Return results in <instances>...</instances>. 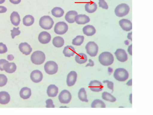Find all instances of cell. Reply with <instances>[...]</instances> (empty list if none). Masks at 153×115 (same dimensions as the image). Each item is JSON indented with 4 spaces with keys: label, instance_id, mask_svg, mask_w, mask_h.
I'll return each instance as SVG.
<instances>
[{
    "label": "cell",
    "instance_id": "cell-3",
    "mask_svg": "<svg viewBox=\"0 0 153 115\" xmlns=\"http://www.w3.org/2000/svg\"><path fill=\"white\" fill-rule=\"evenodd\" d=\"M54 22L53 19L49 16H44L42 17L39 20V25L43 29L45 30L51 29Z\"/></svg>",
    "mask_w": 153,
    "mask_h": 115
},
{
    "label": "cell",
    "instance_id": "cell-47",
    "mask_svg": "<svg viewBox=\"0 0 153 115\" xmlns=\"http://www.w3.org/2000/svg\"><path fill=\"white\" fill-rule=\"evenodd\" d=\"M128 36H129V37H128V38L129 39L131 40L132 41V32L130 33H128Z\"/></svg>",
    "mask_w": 153,
    "mask_h": 115
},
{
    "label": "cell",
    "instance_id": "cell-23",
    "mask_svg": "<svg viewBox=\"0 0 153 115\" xmlns=\"http://www.w3.org/2000/svg\"><path fill=\"white\" fill-rule=\"evenodd\" d=\"M77 15L78 13L76 11H69L65 15V19L69 23H74L75 22V17Z\"/></svg>",
    "mask_w": 153,
    "mask_h": 115
},
{
    "label": "cell",
    "instance_id": "cell-29",
    "mask_svg": "<svg viewBox=\"0 0 153 115\" xmlns=\"http://www.w3.org/2000/svg\"><path fill=\"white\" fill-rule=\"evenodd\" d=\"M34 22V18L31 15H27L25 16L23 19V24L27 26L32 25Z\"/></svg>",
    "mask_w": 153,
    "mask_h": 115
},
{
    "label": "cell",
    "instance_id": "cell-6",
    "mask_svg": "<svg viewBox=\"0 0 153 115\" xmlns=\"http://www.w3.org/2000/svg\"><path fill=\"white\" fill-rule=\"evenodd\" d=\"M45 71L49 75H53L56 73L58 70L57 64L53 61H49L46 62L44 66Z\"/></svg>",
    "mask_w": 153,
    "mask_h": 115
},
{
    "label": "cell",
    "instance_id": "cell-48",
    "mask_svg": "<svg viewBox=\"0 0 153 115\" xmlns=\"http://www.w3.org/2000/svg\"><path fill=\"white\" fill-rule=\"evenodd\" d=\"M5 1V0H0V4H2L4 3Z\"/></svg>",
    "mask_w": 153,
    "mask_h": 115
},
{
    "label": "cell",
    "instance_id": "cell-45",
    "mask_svg": "<svg viewBox=\"0 0 153 115\" xmlns=\"http://www.w3.org/2000/svg\"><path fill=\"white\" fill-rule=\"evenodd\" d=\"M7 58L8 60L11 61L14 58V57L12 55L10 54L7 56Z\"/></svg>",
    "mask_w": 153,
    "mask_h": 115
},
{
    "label": "cell",
    "instance_id": "cell-22",
    "mask_svg": "<svg viewBox=\"0 0 153 115\" xmlns=\"http://www.w3.org/2000/svg\"><path fill=\"white\" fill-rule=\"evenodd\" d=\"M10 17L13 25L15 26H17L19 25L21 20L20 16L17 12L13 11L11 13Z\"/></svg>",
    "mask_w": 153,
    "mask_h": 115
},
{
    "label": "cell",
    "instance_id": "cell-24",
    "mask_svg": "<svg viewBox=\"0 0 153 115\" xmlns=\"http://www.w3.org/2000/svg\"><path fill=\"white\" fill-rule=\"evenodd\" d=\"M82 31L84 34L87 36H92L96 32V30L94 27L91 25H87L84 26Z\"/></svg>",
    "mask_w": 153,
    "mask_h": 115
},
{
    "label": "cell",
    "instance_id": "cell-2",
    "mask_svg": "<svg viewBox=\"0 0 153 115\" xmlns=\"http://www.w3.org/2000/svg\"><path fill=\"white\" fill-rule=\"evenodd\" d=\"M32 62L36 65H40L42 64L45 59V55L42 52L38 50L34 52L31 56Z\"/></svg>",
    "mask_w": 153,
    "mask_h": 115
},
{
    "label": "cell",
    "instance_id": "cell-35",
    "mask_svg": "<svg viewBox=\"0 0 153 115\" xmlns=\"http://www.w3.org/2000/svg\"><path fill=\"white\" fill-rule=\"evenodd\" d=\"M7 81V78L4 74H0V87L5 86Z\"/></svg>",
    "mask_w": 153,
    "mask_h": 115
},
{
    "label": "cell",
    "instance_id": "cell-10",
    "mask_svg": "<svg viewBox=\"0 0 153 115\" xmlns=\"http://www.w3.org/2000/svg\"><path fill=\"white\" fill-rule=\"evenodd\" d=\"M89 87L92 91L99 92L102 90L103 86L100 82L94 80L90 81L89 84Z\"/></svg>",
    "mask_w": 153,
    "mask_h": 115
},
{
    "label": "cell",
    "instance_id": "cell-21",
    "mask_svg": "<svg viewBox=\"0 0 153 115\" xmlns=\"http://www.w3.org/2000/svg\"><path fill=\"white\" fill-rule=\"evenodd\" d=\"M10 100V96L8 93L5 91L0 92V104L5 105L8 103Z\"/></svg>",
    "mask_w": 153,
    "mask_h": 115
},
{
    "label": "cell",
    "instance_id": "cell-40",
    "mask_svg": "<svg viewBox=\"0 0 153 115\" xmlns=\"http://www.w3.org/2000/svg\"><path fill=\"white\" fill-rule=\"evenodd\" d=\"M103 83H107V86L109 88L113 91L114 89V83L111 81H109L108 80H105L103 81Z\"/></svg>",
    "mask_w": 153,
    "mask_h": 115
},
{
    "label": "cell",
    "instance_id": "cell-36",
    "mask_svg": "<svg viewBox=\"0 0 153 115\" xmlns=\"http://www.w3.org/2000/svg\"><path fill=\"white\" fill-rule=\"evenodd\" d=\"M19 27L16 28L13 27V29L10 30L11 32V36L12 39L14 38L15 37L20 34L21 31L19 30Z\"/></svg>",
    "mask_w": 153,
    "mask_h": 115
},
{
    "label": "cell",
    "instance_id": "cell-28",
    "mask_svg": "<svg viewBox=\"0 0 153 115\" xmlns=\"http://www.w3.org/2000/svg\"><path fill=\"white\" fill-rule=\"evenodd\" d=\"M75 60L76 62L79 64H83L87 61V57L84 53H79L77 54L75 56Z\"/></svg>",
    "mask_w": 153,
    "mask_h": 115
},
{
    "label": "cell",
    "instance_id": "cell-34",
    "mask_svg": "<svg viewBox=\"0 0 153 115\" xmlns=\"http://www.w3.org/2000/svg\"><path fill=\"white\" fill-rule=\"evenodd\" d=\"M84 39V36L81 35L77 36L72 40V44L76 46H80L83 43Z\"/></svg>",
    "mask_w": 153,
    "mask_h": 115
},
{
    "label": "cell",
    "instance_id": "cell-16",
    "mask_svg": "<svg viewBox=\"0 0 153 115\" xmlns=\"http://www.w3.org/2000/svg\"><path fill=\"white\" fill-rule=\"evenodd\" d=\"M119 24L122 29L126 31H130L132 29V24L127 19H122L119 21Z\"/></svg>",
    "mask_w": 153,
    "mask_h": 115
},
{
    "label": "cell",
    "instance_id": "cell-33",
    "mask_svg": "<svg viewBox=\"0 0 153 115\" xmlns=\"http://www.w3.org/2000/svg\"><path fill=\"white\" fill-rule=\"evenodd\" d=\"M91 108H105V105L104 103L101 100L99 99L94 100L91 105Z\"/></svg>",
    "mask_w": 153,
    "mask_h": 115
},
{
    "label": "cell",
    "instance_id": "cell-41",
    "mask_svg": "<svg viewBox=\"0 0 153 115\" xmlns=\"http://www.w3.org/2000/svg\"><path fill=\"white\" fill-rule=\"evenodd\" d=\"M8 62V61L4 59H1L0 60V70L2 71H4V69L3 68V66L4 64Z\"/></svg>",
    "mask_w": 153,
    "mask_h": 115
},
{
    "label": "cell",
    "instance_id": "cell-13",
    "mask_svg": "<svg viewBox=\"0 0 153 115\" xmlns=\"http://www.w3.org/2000/svg\"><path fill=\"white\" fill-rule=\"evenodd\" d=\"M114 54L117 60L121 62H124L128 59L127 55L125 51L123 49H117Z\"/></svg>",
    "mask_w": 153,
    "mask_h": 115
},
{
    "label": "cell",
    "instance_id": "cell-17",
    "mask_svg": "<svg viewBox=\"0 0 153 115\" xmlns=\"http://www.w3.org/2000/svg\"><path fill=\"white\" fill-rule=\"evenodd\" d=\"M75 21L78 24H85L90 22L89 17L85 14H79L74 18Z\"/></svg>",
    "mask_w": 153,
    "mask_h": 115
},
{
    "label": "cell",
    "instance_id": "cell-42",
    "mask_svg": "<svg viewBox=\"0 0 153 115\" xmlns=\"http://www.w3.org/2000/svg\"><path fill=\"white\" fill-rule=\"evenodd\" d=\"M7 10V8L4 6H0V13H4Z\"/></svg>",
    "mask_w": 153,
    "mask_h": 115
},
{
    "label": "cell",
    "instance_id": "cell-25",
    "mask_svg": "<svg viewBox=\"0 0 153 115\" xmlns=\"http://www.w3.org/2000/svg\"><path fill=\"white\" fill-rule=\"evenodd\" d=\"M76 53L75 49L71 46H67L65 47L63 51L64 56L68 57L74 56Z\"/></svg>",
    "mask_w": 153,
    "mask_h": 115
},
{
    "label": "cell",
    "instance_id": "cell-15",
    "mask_svg": "<svg viewBox=\"0 0 153 115\" xmlns=\"http://www.w3.org/2000/svg\"><path fill=\"white\" fill-rule=\"evenodd\" d=\"M19 48L20 51L26 55H29L32 50L30 45L26 42L20 43L19 45Z\"/></svg>",
    "mask_w": 153,
    "mask_h": 115
},
{
    "label": "cell",
    "instance_id": "cell-1",
    "mask_svg": "<svg viewBox=\"0 0 153 115\" xmlns=\"http://www.w3.org/2000/svg\"><path fill=\"white\" fill-rule=\"evenodd\" d=\"M99 60L102 65L108 66L113 63L114 57L113 55L109 52H103L99 55Z\"/></svg>",
    "mask_w": 153,
    "mask_h": 115
},
{
    "label": "cell",
    "instance_id": "cell-30",
    "mask_svg": "<svg viewBox=\"0 0 153 115\" xmlns=\"http://www.w3.org/2000/svg\"><path fill=\"white\" fill-rule=\"evenodd\" d=\"M51 13L54 16L59 18L62 16L64 13V10L60 7H55L51 10Z\"/></svg>",
    "mask_w": 153,
    "mask_h": 115
},
{
    "label": "cell",
    "instance_id": "cell-39",
    "mask_svg": "<svg viewBox=\"0 0 153 115\" xmlns=\"http://www.w3.org/2000/svg\"><path fill=\"white\" fill-rule=\"evenodd\" d=\"M45 102L46 105V107L47 108H54L55 107L54 105L53 104V102L52 100L51 99H48Z\"/></svg>",
    "mask_w": 153,
    "mask_h": 115
},
{
    "label": "cell",
    "instance_id": "cell-5",
    "mask_svg": "<svg viewBox=\"0 0 153 115\" xmlns=\"http://www.w3.org/2000/svg\"><path fill=\"white\" fill-rule=\"evenodd\" d=\"M129 6L125 3H121L117 6L114 10L115 14L118 17H122L129 12Z\"/></svg>",
    "mask_w": 153,
    "mask_h": 115
},
{
    "label": "cell",
    "instance_id": "cell-9",
    "mask_svg": "<svg viewBox=\"0 0 153 115\" xmlns=\"http://www.w3.org/2000/svg\"><path fill=\"white\" fill-rule=\"evenodd\" d=\"M71 93L69 91L66 90H62L58 96L59 101L63 104L69 103L71 101Z\"/></svg>",
    "mask_w": 153,
    "mask_h": 115
},
{
    "label": "cell",
    "instance_id": "cell-14",
    "mask_svg": "<svg viewBox=\"0 0 153 115\" xmlns=\"http://www.w3.org/2000/svg\"><path fill=\"white\" fill-rule=\"evenodd\" d=\"M77 74L74 71H71L67 75L66 82L68 86L71 87L73 86L76 81Z\"/></svg>",
    "mask_w": 153,
    "mask_h": 115
},
{
    "label": "cell",
    "instance_id": "cell-32",
    "mask_svg": "<svg viewBox=\"0 0 153 115\" xmlns=\"http://www.w3.org/2000/svg\"><path fill=\"white\" fill-rule=\"evenodd\" d=\"M103 99L111 102H114L116 100V98L111 94L107 92H104L102 93Z\"/></svg>",
    "mask_w": 153,
    "mask_h": 115
},
{
    "label": "cell",
    "instance_id": "cell-43",
    "mask_svg": "<svg viewBox=\"0 0 153 115\" xmlns=\"http://www.w3.org/2000/svg\"><path fill=\"white\" fill-rule=\"evenodd\" d=\"M10 2L14 4H18L19 3L21 0H9Z\"/></svg>",
    "mask_w": 153,
    "mask_h": 115
},
{
    "label": "cell",
    "instance_id": "cell-38",
    "mask_svg": "<svg viewBox=\"0 0 153 115\" xmlns=\"http://www.w3.org/2000/svg\"><path fill=\"white\" fill-rule=\"evenodd\" d=\"M7 51L6 45L2 43H0V54H4Z\"/></svg>",
    "mask_w": 153,
    "mask_h": 115
},
{
    "label": "cell",
    "instance_id": "cell-8",
    "mask_svg": "<svg viewBox=\"0 0 153 115\" xmlns=\"http://www.w3.org/2000/svg\"><path fill=\"white\" fill-rule=\"evenodd\" d=\"M68 29V26L65 22H59L55 24L54 30L55 33L59 35L65 34Z\"/></svg>",
    "mask_w": 153,
    "mask_h": 115
},
{
    "label": "cell",
    "instance_id": "cell-37",
    "mask_svg": "<svg viewBox=\"0 0 153 115\" xmlns=\"http://www.w3.org/2000/svg\"><path fill=\"white\" fill-rule=\"evenodd\" d=\"M99 7H101L102 8L108 9V6L107 3L105 1V0H99Z\"/></svg>",
    "mask_w": 153,
    "mask_h": 115
},
{
    "label": "cell",
    "instance_id": "cell-44",
    "mask_svg": "<svg viewBox=\"0 0 153 115\" xmlns=\"http://www.w3.org/2000/svg\"><path fill=\"white\" fill-rule=\"evenodd\" d=\"M89 63H87L86 65L85 66L86 67L88 66H92L94 65V62L91 59H89Z\"/></svg>",
    "mask_w": 153,
    "mask_h": 115
},
{
    "label": "cell",
    "instance_id": "cell-7",
    "mask_svg": "<svg viewBox=\"0 0 153 115\" xmlns=\"http://www.w3.org/2000/svg\"><path fill=\"white\" fill-rule=\"evenodd\" d=\"M85 48L87 53L91 57L95 56L97 54L98 47L94 41H90L86 45Z\"/></svg>",
    "mask_w": 153,
    "mask_h": 115
},
{
    "label": "cell",
    "instance_id": "cell-18",
    "mask_svg": "<svg viewBox=\"0 0 153 115\" xmlns=\"http://www.w3.org/2000/svg\"><path fill=\"white\" fill-rule=\"evenodd\" d=\"M3 68L6 72L12 73L14 72L16 70L17 66L14 62H7L5 63L3 66Z\"/></svg>",
    "mask_w": 153,
    "mask_h": 115
},
{
    "label": "cell",
    "instance_id": "cell-12",
    "mask_svg": "<svg viewBox=\"0 0 153 115\" xmlns=\"http://www.w3.org/2000/svg\"><path fill=\"white\" fill-rule=\"evenodd\" d=\"M38 39L41 43L46 44L50 42L51 39V36L48 32L42 31L39 34Z\"/></svg>",
    "mask_w": 153,
    "mask_h": 115
},
{
    "label": "cell",
    "instance_id": "cell-26",
    "mask_svg": "<svg viewBox=\"0 0 153 115\" xmlns=\"http://www.w3.org/2000/svg\"><path fill=\"white\" fill-rule=\"evenodd\" d=\"M97 9L96 4L91 1L86 3L85 5V10L88 13H92L95 12Z\"/></svg>",
    "mask_w": 153,
    "mask_h": 115
},
{
    "label": "cell",
    "instance_id": "cell-46",
    "mask_svg": "<svg viewBox=\"0 0 153 115\" xmlns=\"http://www.w3.org/2000/svg\"><path fill=\"white\" fill-rule=\"evenodd\" d=\"M132 44L128 48V52L131 55H132Z\"/></svg>",
    "mask_w": 153,
    "mask_h": 115
},
{
    "label": "cell",
    "instance_id": "cell-19",
    "mask_svg": "<svg viewBox=\"0 0 153 115\" xmlns=\"http://www.w3.org/2000/svg\"><path fill=\"white\" fill-rule=\"evenodd\" d=\"M58 88L54 84H51L47 88V93L48 96L51 97L56 96L58 92Z\"/></svg>",
    "mask_w": 153,
    "mask_h": 115
},
{
    "label": "cell",
    "instance_id": "cell-20",
    "mask_svg": "<svg viewBox=\"0 0 153 115\" xmlns=\"http://www.w3.org/2000/svg\"><path fill=\"white\" fill-rule=\"evenodd\" d=\"M31 95V89L27 87L22 88L19 92L20 97L23 99H29Z\"/></svg>",
    "mask_w": 153,
    "mask_h": 115
},
{
    "label": "cell",
    "instance_id": "cell-11",
    "mask_svg": "<svg viewBox=\"0 0 153 115\" xmlns=\"http://www.w3.org/2000/svg\"><path fill=\"white\" fill-rule=\"evenodd\" d=\"M30 77L32 81L34 83H37L42 81L43 75L41 71L39 70L36 69L31 72Z\"/></svg>",
    "mask_w": 153,
    "mask_h": 115
},
{
    "label": "cell",
    "instance_id": "cell-27",
    "mask_svg": "<svg viewBox=\"0 0 153 115\" xmlns=\"http://www.w3.org/2000/svg\"><path fill=\"white\" fill-rule=\"evenodd\" d=\"M52 43L55 47L60 48L64 45V40L63 38L61 37L56 36L53 39Z\"/></svg>",
    "mask_w": 153,
    "mask_h": 115
},
{
    "label": "cell",
    "instance_id": "cell-4",
    "mask_svg": "<svg viewBox=\"0 0 153 115\" xmlns=\"http://www.w3.org/2000/svg\"><path fill=\"white\" fill-rule=\"evenodd\" d=\"M129 76L128 71L123 68L116 69L114 73V77L117 81H126Z\"/></svg>",
    "mask_w": 153,
    "mask_h": 115
},
{
    "label": "cell",
    "instance_id": "cell-31",
    "mask_svg": "<svg viewBox=\"0 0 153 115\" xmlns=\"http://www.w3.org/2000/svg\"><path fill=\"white\" fill-rule=\"evenodd\" d=\"M78 97L79 99L82 101L88 102L86 91L84 88H81L78 93Z\"/></svg>",
    "mask_w": 153,
    "mask_h": 115
}]
</instances>
